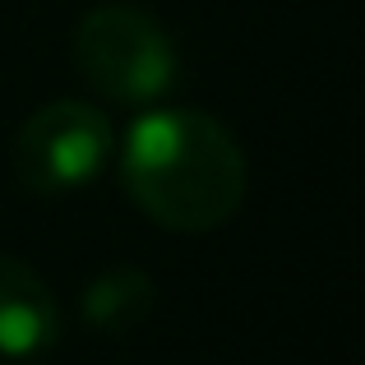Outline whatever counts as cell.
<instances>
[{
    "instance_id": "obj_3",
    "label": "cell",
    "mask_w": 365,
    "mask_h": 365,
    "mask_svg": "<svg viewBox=\"0 0 365 365\" xmlns=\"http://www.w3.org/2000/svg\"><path fill=\"white\" fill-rule=\"evenodd\" d=\"M116 130L107 111L93 102H46L19 125L14 139V171L37 195H70L83 190L111 167Z\"/></svg>"
},
{
    "instance_id": "obj_1",
    "label": "cell",
    "mask_w": 365,
    "mask_h": 365,
    "mask_svg": "<svg viewBox=\"0 0 365 365\" xmlns=\"http://www.w3.org/2000/svg\"><path fill=\"white\" fill-rule=\"evenodd\" d=\"M120 180L158 227L204 236L232 222L245 199V153L217 116L195 107L148 111L120 143Z\"/></svg>"
},
{
    "instance_id": "obj_2",
    "label": "cell",
    "mask_w": 365,
    "mask_h": 365,
    "mask_svg": "<svg viewBox=\"0 0 365 365\" xmlns=\"http://www.w3.org/2000/svg\"><path fill=\"white\" fill-rule=\"evenodd\" d=\"M70 56L83 83L120 107H153L176 83V46L139 5H93L74 28Z\"/></svg>"
},
{
    "instance_id": "obj_4",
    "label": "cell",
    "mask_w": 365,
    "mask_h": 365,
    "mask_svg": "<svg viewBox=\"0 0 365 365\" xmlns=\"http://www.w3.org/2000/svg\"><path fill=\"white\" fill-rule=\"evenodd\" d=\"M61 338V305L46 277L14 255H0V361H37Z\"/></svg>"
},
{
    "instance_id": "obj_5",
    "label": "cell",
    "mask_w": 365,
    "mask_h": 365,
    "mask_svg": "<svg viewBox=\"0 0 365 365\" xmlns=\"http://www.w3.org/2000/svg\"><path fill=\"white\" fill-rule=\"evenodd\" d=\"M153 301H158L153 277L143 273V268L116 264V268L98 273L83 287L79 310H83V324H88L93 333H130L153 314Z\"/></svg>"
}]
</instances>
